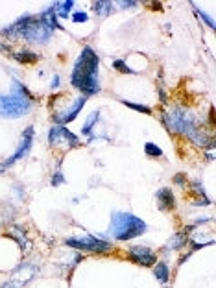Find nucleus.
<instances>
[{
    "label": "nucleus",
    "instance_id": "nucleus-6",
    "mask_svg": "<svg viewBox=\"0 0 216 288\" xmlns=\"http://www.w3.org/2000/svg\"><path fill=\"white\" fill-rule=\"evenodd\" d=\"M66 246H70V248L74 249H83V251H93V253H105V251H109V249L113 248L107 240L93 237V235L66 238Z\"/></svg>",
    "mask_w": 216,
    "mask_h": 288
},
{
    "label": "nucleus",
    "instance_id": "nucleus-19",
    "mask_svg": "<svg viewBox=\"0 0 216 288\" xmlns=\"http://www.w3.org/2000/svg\"><path fill=\"white\" fill-rule=\"evenodd\" d=\"M187 240V233H177L176 237L172 238L170 242H168V249H174V248H181L183 244Z\"/></svg>",
    "mask_w": 216,
    "mask_h": 288
},
{
    "label": "nucleus",
    "instance_id": "nucleus-4",
    "mask_svg": "<svg viewBox=\"0 0 216 288\" xmlns=\"http://www.w3.org/2000/svg\"><path fill=\"white\" fill-rule=\"evenodd\" d=\"M146 231H148L146 222L140 220L138 216L131 214V212H113V216H111L109 235L115 240L127 242V240H133V238L144 235Z\"/></svg>",
    "mask_w": 216,
    "mask_h": 288
},
{
    "label": "nucleus",
    "instance_id": "nucleus-13",
    "mask_svg": "<svg viewBox=\"0 0 216 288\" xmlns=\"http://www.w3.org/2000/svg\"><path fill=\"white\" fill-rule=\"evenodd\" d=\"M13 57H15L19 63H26V65H32V63H37L39 61V54H33V52H30V50L17 52V54H13Z\"/></svg>",
    "mask_w": 216,
    "mask_h": 288
},
{
    "label": "nucleus",
    "instance_id": "nucleus-26",
    "mask_svg": "<svg viewBox=\"0 0 216 288\" xmlns=\"http://www.w3.org/2000/svg\"><path fill=\"white\" fill-rule=\"evenodd\" d=\"M174 183H177V185H185V176H183V174H177L176 177H174Z\"/></svg>",
    "mask_w": 216,
    "mask_h": 288
},
{
    "label": "nucleus",
    "instance_id": "nucleus-17",
    "mask_svg": "<svg viewBox=\"0 0 216 288\" xmlns=\"http://www.w3.org/2000/svg\"><path fill=\"white\" fill-rule=\"evenodd\" d=\"M144 152L148 157H163V150L159 146H155L154 142H146L144 144Z\"/></svg>",
    "mask_w": 216,
    "mask_h": 288
},
{
    "label": "nucleus",
    "instance_id": "nucleus-23",
    "mask_svg": "<svg viewBox=\"0 0 216 288\" xmlns=\"http://www.w3.org/2000/svg\"><path fill=\"white\" fill-rule=\"evenodd\" d=\"M65 183V177H63V174H61V168L57 166V172L54 174V177H52V185L54 187H59V185H63Z\"/></svg>",
    "mask_w": 216,
    "mask_h": 288
},
{
    "label": "nucleus",
    "instance_id": "nucleus-1",
    "mask_svg": "<svg viewBox=\"0 0 216 288\" xmlns=\"http://www.w3.org/2000/svg\"><path fill=\"white\" fill-rule=\"evenodd\" d=\"M98 65L100 57L91 46H85L82 50L80 57L74 63L70 74L72 87H76L82 96H93V94L100 93V83H98Z\"/></svg>",
    "mask_w": 216,
    "mask_h": 288
},
{
    "label": "nucleus",
    "instance_id": "nucleus-18",
    "mask_svg": "<svg viewBox=\"0 0 216 288\" xmlns=\"http://www.w3.org/2000/svg\"><path fill=\"white\" fill-rule=\"evenodd\" d=\"M13 93H17V94H21V96H24V98H28L30 102H33V94L28 91L24 85H22L21 82H15L13 83Z\"/></svg>",
    "mask_w": 216,
    "mask_h": 288
},
{
    "label": "nucleus",
    "instance_id": "nucleus-28",
    "mask_svg": "<svg viewBox=\"0 0 216 288\" xmlns=\"http://www.w3.org/2000/svg\"><path fill=\"white\" fill-rule=\"evenodd\" d=\"M55 87H59V76H57V74H55L54 80H52V89H55Z\"/></svg>",
    "mask_w": 216,
    "mask_h": 288
},
{
    "label": "nucleus",
    "instance_id": "nucleus-8",
    "mask_svg": "<svg viewBox=\"0 0 216 288\" xmlns=\"http://www.w3.org/2000/svg\"><path fill=\"white\" fill-rule=\"evenodd\" d=\"M48 140H50V144H52V146H55V144H59V142H63V140H65L68 148H76L78 144H80V138H78L76 135L68 129V127L59 126V124H55L54 127H50Z\"/></svg>",
    "mask_w": 216,
    "mask_h": 288
},
{
    "label": "nucleus",
    "instance_id": "nucleus-2",
    "mask_svg": "<svg viewBox=\"0 0 216 288\" xmlns=\"http://www.w3.org/2000/svg\"><path fill=\"white\" fill-rule=\"evenodd\" d=\"M163 120H165L166 127L174 133H183L185 137H188L192 142L199 144V146H214V138L207 137L198 126H196V118L190 111L176 107L172 111H165L163 113Z\"/></svg>",
    "mask_w": 216,
    "mask_h": 288
},
{
    "label": "nucleus",
    "instance_id": "nucleus-16",
    "mask_svg": "<svg viewBox=\"0 0 216 288\" xmlns=\"http://www.w3.org/2000/svg\"><path fill=\"white\" fill-rule=\"evenodd\" d=\"M98 118H100V113H93V115L89 116L87 122H85V124H83V127H82L83 135H87V137L93 138V126L96 124V120H98Z\"/></svg>",
    "mask_w": 216,
    "mask_h": 288
},
{
    "label": "nucleus",
    "instance_id": "nucleus-3",
    "mask_svg": "<svg viewBox=\"0 0 216 288\" xmlns=\"http://www.w3.org/2000/svg\"><path fill=\"white\" fill-rule=\"evenodd\" d=\"M4 37H22L30 43H46L52 35V28L41 15H22L19 21L2 30Z\"/></svg>",
    "mask_w": 216,
    "mask_h": 288
},
{
    "label": "nucleus",
    "instance_id": "nucleus-11",
    "mask_svg": "<svg viewBox=\"0 0 216 288\" xmlns=\"http://www.w3.org/2000/svg\"><path fill=\"white\" fill-rule=\"evenodd\" d=\"M155 198H157V205H159L161 210H174V207H176V196L168 187L157 190Z\"/></svg>",
    "mask_w": 216,
    "mask_h": 288
},
{
    "label": "nucleus",
    "instance_id": "nucleus-27",
    "mask_svg": "<svg viewBox=\"0 0 216 288\" xmlns=\"http://www.w3.org/2000/svg\"><path fill=\"white\" fill-rule=\"evenodd\" d=\"M118 4H120L122 8H135L137 2H135V0H129V2H118Z\"/></svg>",
    "mask_w": 216,
    "mask_h": 288
},
{
    "label": "nucleus",
    "instance_id": "nucleus-29",
    "mask_svg": "<svg viewBox=\"0 0 216 288\" xmlns=\"http://www.w3.org/2000/svg\"><path fill=\"white\" fill-rule=\"evenodd\" d=\"M2 288H19V286H17V284H15V282H6V284H4V286H2Z\"/></svg>",
    "mask_w": 216,
    "mask_h": 288
},
{
    "label": "nucleus",
    "instance_id": "nucleus-10",
    "mask_svg": "<svg viewBox=\"0 0 216 288\" xmlns=\"http://www.w3.org/2000/svg\"><path fill=\"white\" fill-rule=\"evenodd\" d=\"M129 257H131L137 264L142 266H154L157 257L148 246H129Z\"/></svg>",
    "mask_w": 216,
    "mask_h": 288
},
{
    "label": "nucleus",
    "instance_id": "nucleus-20",
    "mask_svg": "<svg viewBox=\"0 0 216 288\" xmlns=\"http://www.w3.org/2000/svg\"><path fill=\"white\" fill-rule=\"evenodd\" d=\"M113 66H115L116 70L124 72V74H135V70H133V68H129V66L126 65V61H122V59H115V61H113Z\"/></svg>",
    "mask_w": 216,
    "mask_h": 288
},
{
    "label": "nucleus",
    "instance_id": "nucleus-12",
    "mask_svg": "<svg viewBox=\"0 0 216 288\" xmlns=\"http://www.w3.org/2000/svg\"><path fill=\"white\" fill-rule=\"evenodd\" d=\"M52 8H54L55 15L65 19V17L70 15V10L74 8V2H72V0H66V2H55V4H52Z\"/></svg>",
    "mask_w": 216,
    "mask_h": 288
},
{
    "label": "nucleus",
    "instance_id": "nucleus-14",
    "mask_svg": "<svg viewBox=\"0 0 216 288\" xmlns=\"http://www.w3.org/2000/svg\"><path fill=\"white\" fill-rule=\"evenodd\" d=\"M154 273H155V277H157V281L159 282H168V279H170V270H168V264H166V262L155 264Z\"/></svg>",
    "mask_w": 216,
    "mask_h": 288
},
{
    "label": "nucleus",
    "instance_id": "nucleus-25",
    "mask_svg": "<svg viewBox=\"0 0 216 288\" xmlns=\"http://www.w3.org/2000/svg\"><path fill=\"white\" fill-rule=\"evenodd\" d=\"M72 19H74L76 22H83V21H87V15H85V13H76Z\"/></svg>",
    "mask_w": 216,
    "mask_h": 288
},
{
    "label": "nucleus",
    "instance_id": "nucleus-9",
    "mask_svg": "<svg viewBox=\"0 0 216 288\" xmlns=\"http://www.w3.org/2000/svg\"><path fill=\"white\" fill-rule=\"evenodd\" d=\"M85 102H87V98H85V96H80V98L74 100V104H72L66 111H63V113H55V115H54L55 124L65 126V124H68V122L76 120L78 113L82 111V107L85 105Z\"/></svg>",
    "mask_w": 216,
    "mask_h": 288
},
{
    "label": "nucleus",
    "instance_id": "nucleus-30",
    "mask_svg": "<svg viewBox=\"0 0 216 288\" xmlns=\"http://www.w3.org/2000/svg\"><path fill=\"white\" fill-rule=\"evenodd\" d=\"M0 50H4V52H10V48H8V46H4V44H0Z\"/></svg>",
    "mask_w": 216,
    "mask_h": 288
},
{
    "label": "nucleus",
    "instance_id": "nucleus-22",
    "mask_svg": "<svg viewBox=\"0 0 216 288\" xmlns=\"http://www.w3.org/2000/svg\"><path fill=\"white\" fill-rule=\"evenodd\" d=\"M194 11L198 13V15H199V19H201V21H205V22H207V26H209V28H214V21H212V19H210V17L207 15V13H203V11H201V10H198L196 6H194Z\"/></svg>",
    "mask_w": 216,
    "mask_h": 288
},
{
    "label": "nucleus",
    "instance_id": "nucleus-7",
    "mask_svg": "<svg viewBox=\"0 0 216 288\" xmlns=\"http://www.w3.org/2000/svg\"><path fill=\"white\" fill-rule=\"evenodd\" d=\"M32 144H33V127L30 126V127H26V131L22 133V138H21V142H19V148L15 150V154L11 155L6 163H2V165H0V168H2V170H6L8 166H11L13 163H17L19 159L26 157V155L30 154V150H32Z\"/></svg>",
    "mask_w": 216,
    "mask_h": 288
},
{
    "label": "nucleus",
    "instance_id": "nucleus-5",
    "mask_svg": "<svg viewBox=\"0 0 216 288\" xmlns=\"http://www.w3.org/2000/svg\"><path fill=\"white\" fill-rule=\"evenodd\" d=\"M32 105L33 102H30L28 98L21 96V94H4V96H0V116H4V118H19V116L28 115L32 111Z\"/></svg>",
    "mask_w": 216,
    "mask_h": 288
},
{
    "label": "nucleus",
    "instance_id": "nucleus-15",
    "mask_svg": "<svg viewBox=\"0 0 216 288\" xmlns=\"http://www.w3.org/2000/svg\"><path fill=\"white\" fill-rule=\"evenodd\" d=\"M93 10L96 15L105 17V15H109V13H113V2H105V0H102V2H94Z\"/></svg>",
    "mask_w": 216,
    "mask_h": 288
},
{
    "label": "nucleus",
    "instance_id": "nucleus-21",
    "mask_svg": "<svg viewBox=\"0 0 216 288\" xmlns=\"http://www.w3.org/2000/svg\"><path fill=\"white\" fill-rule=\"evenodd\" d=\"M122 104L127 105V107H131V109H135V111H140V113H144V115H152V109H150V107H146V105L133 104V102H127V100H122Z\"/></svg>",
    "mask_w": 216,
    "mask_h": 288
},
{
    "label": "nucleus",
    "instance_id": "nucleus-24",
    "mask_svg": "<svg viewBox=\"0 0 216 288\" xmlns=\"http://www.w3.org/2000/svg\"><path fill=\"white\" fill-rule=\"evenodd\" d=\"M192 185H194V190H196V192H198V194H201V196H203V198H205V190H203V187H201V185H199L198 181H192Z\"/></svg>",
    "mask_w": 216,
    "mask_h": 288
}]
</instances>
